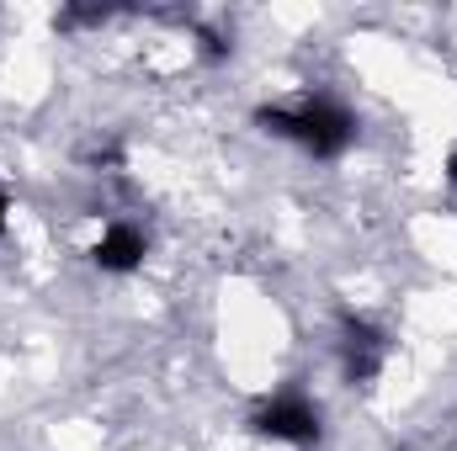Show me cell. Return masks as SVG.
<instances>
[{
	"label": "cell",
	"mask_w": 457,
	"mask_h": 451,
	"mask_svg": "<svg viewBox=\"0 0 457 451\" xmlns=\"http://www.w3.org/2000/svg\"><path fill=\"white\" fill-rule=\"evenodd\" d=\"M255 122L266 133H277V138H293L314 160H336L356 138V117L345 112L341 102H330V96H298L293 107H261Z\"/></svg>",
	"instance_id": "obj_1"
},
{
	"label": "cell",
	"mask_w": 457,
	"mask_h": 451,
	"mask_svg": "<svg viewBox=\"0 0 457 451\" xmlns=\"http://www.w3.org/2000/svg\"><path fill=\"white\" fill-rule=\"evenodd\" d=\"M250 430L261 441H282V447H320L325 436V420H320V404L303 398V393H277L266 398L255 414H250Z\"/></svg>",
	"instance_id": "obj_2"
},
{
	"label": "cell",
	"mask_w": 457,
	"mask_h": 451,
	"mask_svg": "<svg viewBox=\"0 0 457 451\" xmlns=\"http://www.w3.org/2000/svg\"><path fill=\"white\" fill-rule=\"evenodd\" d=\"M144 255H149L144 228H138V224H122V218H107V224H102V234L91 239V260H96L102 271H112V276L138 271V266H144Z\"/></svg>",
	"instance_id": "obj_3"
},
{
	"label": "cell",
	"mask_w": 457,
	"mask_h": 451,
	"mask_svg": "<svg viewBox=\"0 0 457 451\" xmlns=\"http://www.w3.org/2000/svg\"><path fill=\"white\" fill-rule=\"evenodd\" d=\"M341 372L345 382H372L378 377V366H383V356H388V340H383V330H372L367 319H345L341 330Z\"/></svg>",
	"instance_id": "obj_4"
},
{
	"label": "cell",
	"mask_w": 457,
	"mask_h": 451,
	"mask_svg": "<svg viewBox=\"0 0 457 451\" xmlns=\"http://www.w3.org/2000/svg\"><path fill=\"white\" fill-rule=\"evenodd\" d=\"M5 224H11V197L0 192V234H5Z\"/></svg>",
	"instance_id": "obj_5"
}]
</instances>
